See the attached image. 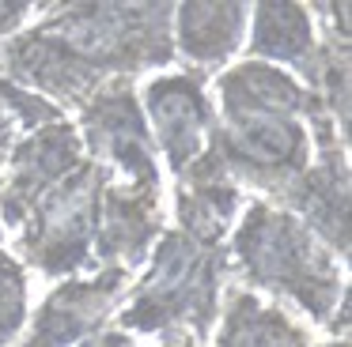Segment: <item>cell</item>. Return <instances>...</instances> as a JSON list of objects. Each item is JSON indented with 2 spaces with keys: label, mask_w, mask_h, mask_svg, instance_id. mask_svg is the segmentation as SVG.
Wrapping results in <instances>:
<instances>
[{
  "label": "cell",
  "mask_w": 352,
  "mask_h": 347,
  "mask_svg": "<svg viewBox=\"0 0 352 347\" xmlns=\"http://www.w3.org/2000/svg\"><path fill=\"white\" fill-rule=\"evenodd\" d=\"M76 347H137V344H133V336H125V332H95V336L80 339Z\"/></svg>",
  "instance_id": "ac0fdd59"
},
{
  "label": "cell",
  "mask_w": 352,
  "mask_h": 347,
  "mask_svg": "<svg viewBox=\"0 0 352 347\" xmlns=\"http://www.w3.org/2000/svg\"><path fill=\"white\" fill-rule=\"evenodd\" d=\"M250 57L261 64L276 68H296L311 80L314 64H318V34H314V8L303 4H250Z\"/></svg>",
  "instance_id": "7c38bea8"
},
{
  "label": "cell",
  "mask_w": 352,
  "mask_h": 347,
  "mask_svg": "<svg viewBox=\"0 0 352 347\" xmlns=\"http://www.w3.org/2000/svg\"><path fill=\"white\" fill-rule=\"evenodd\" d=\"M87 163L84 140L72 121H50V125L27 132L4 158V185H0V223L12 234L38 204L42 193L69 178L76 166Z\"/></svg>",
  "instance_id": "52a82bcc"
},
{
  "label": "cell",
  "mask_w": 352,
  "mask_h": 347,
  "mask_svg": "<svg viewBox=\"0 0 352 347\" xmlns=\"http://www.w3.org/2000/svg\"><path fill=\"white\" fill-rule=\"evenodd\" d=\"M175 347H201V344H193V339H182V344H175Z\"/></svg>",
  "instance_id": "ffe728a7"
},
{
  "label": "cell",
  "mask_w": 352,
  "mask_h": 347,
  "mask_svg": "<svg viewBox=\"0 0 352 347\" xmlns=\"http://www.w3.org/2000/svg\"><path fill=\"white\" fill-rule=\"evenodd\" d=\"M170 4H57L38 12L34 30L46 34L95 87L110 80H129L140 68L170 64Z\"/></svg>",
  "instance_id": "3957f363"
},
{
  "label": "cell",
  "mask_w": 352,
  "mask_h": 347,
  "mask_svg": "<svg viewBox=\"0 0 352 347\" xmlns=\"http://www.w3.org/2000/svg\"><path fill=\"white\" fill-rule=\"evenodd\" d=\"M129 272L125 268H102L87 279H69L61 283L34 317L31 332L19 347H72L87 339L122 298Z\"/></svg>",
  "instance_id": "9c48e42d"
},
{
  "label": "cell",
  "mask_w": 352,
  "mask_h": 347,
  "mask_svg": "<svg viewBox=\"0 0 352 347\" xmlns=\"http://www.w3.org/2000/svg\"><path fill=\"white\" fill-rule=\"evenodd\" d=\"M110 174L87 158L84 166L61 178L50 193L38 196L27 219L16 230V246L27 264L42 276H69L95 264V230H99V204Z\"/></svg>",
  "instance_id": "5b68a950"
},
{
  "label": "cell",
  "mask_w": 352,
  "mask_h": 347,
  "mask_svg": "<svg viewBox=\"0 0 352 347\" xmlns=\"http://www.w3.org/2000/svg\"><path fill=\"white\" fill-rule=\"evenodd\" d=\"M0 163H4V158H0Z\"/></svg>",
  "instance_id": "7402d4cb"
},
{
  "label": "cell",
  "mask_w": 352,
  "mask_h": 347,
  "mask_svg": "<svg viewBox=\"0 0 352 347\" xmlns=\"http://www.w3.org/2000/svg\"><path fill=\"white\" fill-rule=\"evenodd\" d=\"M65 110H57L54 102H46L42 95L16 87L12 80L0 75V158H8V151L19 143L23 132L50 125V121H61Z\"/></svg>",
  "instance_id": "9a60e30c"
},
{
  "label": "cell",
  "mask_w": 352,
  "mask_h": 347,
  "mask_svg": "<svg viewBox=\"0 0 352 347\" xmlns=\"http://www.w3.org/2000/svg\"><path fill=\"white\" fill-rule=\"evenodd\" d=\"M228 253L223 246H205L182 230L163 234L152 253V268L129 291L118 328L129 336H163V339H201L216 328L220 317V287Z\"/></svg>",
  "instance_id": "277c9868"
},
{
  "label": "cell",
  "mask_w": 352,
  "mask_h": 347,
  "mask_svg": "<svg viewBox=\"0 0 352 347\" xmlns=\"http://www.w3.org/2000/svg\"><path fill=\"white\" fill-rule=\"evenodd\" d=\"M80 140L91 151V163L102 170H118L122 185L160 193V155L148 132L144 110L133 95L129 80H110L80 106Z\"/></svg>",
  "instance_id": "8992f818"
},
{
  "label": "cell",
  "mask_w": 352,
  "mask_h": 347,
  "mask_svg": "<svg viewBox=\"0 0 352 347\" xmlns=\"http://www.w3.org/2000/svg\"><path fill=\"white\" fill-rule=\"evenodd\" d=\"M216 102L220 121L208 147L228 178L284 196L311 166V117L318 98L284 68L243 60L216 80Z\"/></svg>",
  "instance_id": "6da1fadb"
},
{
  "label": "cell",
  "mask_w": 352,
  "mask_h": 347,
  "mask_svg": "<svg viewBox=\"0 0 352 347\" xmlns=\"http://www.w3.org/2000/svg\"><path fill=\"white\" fill-rule=\"evenodd\" d=\"M231 256L258 291L299 306L311 321L333 328L337 309H349L337 253H329L288 208L254 200L235 226Z\"/></svg>",
  "instance_id": "7a4b0ae2"
},
{
  "label": "cell",
  "mask_w": 352,
  "mask_h": 347,
  "mask_svg": "<svg viewBox=\"0 0 352 347\" xmlns=\"http://www.w3.org/2000/svg\"><path fill=\"white\" fill-rule=\"evenodd\" d=\"M31 15V8L27 4H0V49L8 45V38L19 30V23Z\"/></svg>",
  "instance_id": "e0dca14e"
},
{
  "label": "cell",
  "mask_w": 352,
  "mask_h": 347,
  "mask_svg": "<svg viewBox=\"0 0 352 347\" xmlns=\"http://www.w3.org/2000/svg\"><path fill=\"white\" fill-rule=\"evenodd\" d=\"M27 321V272L16 256L0 253V347H12V339L23 332Z\"/></svg>",
  "instance_id": "2e32d148"
},
{
  "label": "cell",
  "mask_w": 352,
  "mask_h": 347,
  "mask_svg": "<svg viewBox=\"0 0 352 347\" xmlns=\"http://www.w3.org/2000/svg\"><path fill=\"white\" fill-rule=\"evenodd\" d=\"M318 347H349V344H344V336H341V339L333 336V339H329V344H318Z\"/></svg>",
  "instance_id": "d6986e66"
},
{
  "label": "cell",
  "mask_w": 352,
  "mask_h": 347,
  "mask_svg": "<svg viewBox=\"0 0 352 347\" xmlns=\"http://www.w3.org/2000/svg\"><path fill=\"white\" fill-rule=\"evenodd\" d=\"M144 110L152 117L155 151H163L170 174L182 181V174L197 163L212 143L216 110L197 72L155 75L144 83Z\"/></svg>",
  "instance_id": "ba28073f"
},
{
  "label": "cell",
  "mask_w": 352,
  "mask_h": 347,
  "mask_svg": "<svg viewBox=\"0 0 352 347\" xmlns=\"http://www.w3.org/2000/svg\"><path fill=\"white\" fill-rule=\"evenodd\" d=\"M160 230H163L160 193L107 181L99 204V230H95V264L133 272L148 256Z\"/></svg>",
  "instance_id": "30bf717a"
},
{
  "label": "cell",
  "mask_w": 352,
  "mask_h": 347,
  "mask_svg": "<svg viewBox=\"0 0 352 347\" xmlns=\"http://www.w3.org/2000/svg\"><path fill=\"white\" fill-rule=\"evenodd\" d=\"M170 19H175L170 42L178 45V53L186 60H193L197 68H220L243 45L246 23H250V4L190 0V4H178Z\"/></svg>",
  "instance_id": "8fae6325"
},
{
  "label": "cell",
  "mask_w": 352,
  "mask_h": 347,
  "mask_svg": "<svg viewBox=\"0 0 352 347\" xmlns=\"http://www.w3.org/2000/svg\"><path fill=\"white\" fill-rule=\"evenodd\" d=\"M216 347H311V336L292 324L280 306L235 287L220 302Z\"/></svg>",
  "instance_id": "4fadbf2b"
},
{
  "label": "cell",
  "mask_w": 352,
  "mask_h": 347,
  "mask_svg": "<svg viewBox=\"0 0 352 347\" xmlns=\"http://www.w3.org/2000/svg\"><path fill=\"white\" fill-rule=\"evenodd\" d=\"M0 234H4V223H0Z\"/></svg>",
  "instance_id": "44dd1931"
},
{
  "label": "cell",
  "mask_w": 352,
  "mask_h": 347,
  "mask_svg": "<svg viewBox=\"0 0 352 347\" xmlns=\"http://www.w3.org/2000/svg\"><path fill=\"white\" fill-rule=\"evenodd\" d=\"M178 230L205 246H220L228 226L243 208V193L235 181H190L178 189Z\"/></svg>",
  "instance_id": "5bb4252c"
}]
</instances>
